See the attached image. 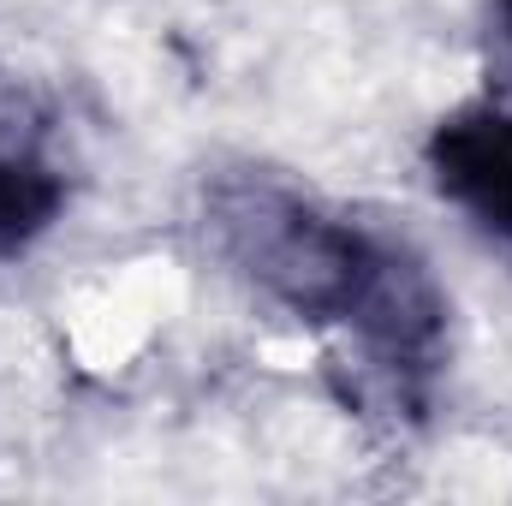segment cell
Wrapping results in <instances>:
<instances>
[{
	"instance_id": "1",
	"label": "cell",
	"mask_w": 512,
	"mask_h": 506,
	"mask_svg": "<svg viewBox=\"0 0 512 506\" xmlns=\"http://www.w3.org/2000/svg\"><path fill=\"white\" fill-rule=\"evenodd\" d=\"M215 215L233 256L286 310L310 322H340L387 370L429 364L441 340V298L405 251L268 185L227 191Z\"/></svg>"
},
{
	"instance_id": "2",
	"label": "cell",
	"mask_w": 512,
	"mask_h": 506,
	"mask_svg": "<svg viewBox=\"0 0 512 506\" xmlns=\"http://www.w3.org/2000/svg\"><path fill=\"white\" fill-rule=\"evenodd\" d=\"M429 167L441 197H453L489 239L512 245V114L471 102L447 114L429 137Z\"/></svg>"
},
{
	"instance_id": "3",
	"label": "cell",
	"mask_w": 512,
	"mask_h": 506,
	"mask_svg": "<svg viewBox=\"0 0 512 506\" xmlns=\"http://www.w3.org/2000/svg\"><path fill=\"white\" fill-rule=\"evenodd\" d=\"M501 24H507V42H512V0H501Z\"/></svg>"
}]
</instances>
